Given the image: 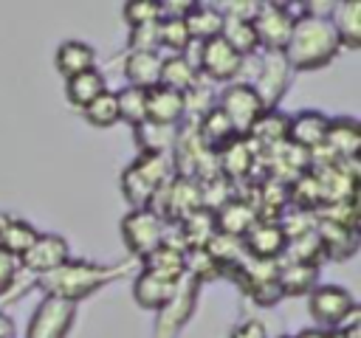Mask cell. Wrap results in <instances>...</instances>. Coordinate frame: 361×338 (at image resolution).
Instances as JSON below:
<instances>
[{
	"label": "cell",
	"mask_w": 361,
	"mask_h": 338,
	"mask_svg": "<svg viewBox=\"0 0 361 338\" xmlns=\"http://www.w3.org/2000/svg\"><path fill=\"white\" fill-rule=\"evenodd\" d=\"M338 51L341 45H338L330 17L302 14L296 17L290 28L282 56L290 65V70H319V68H327L338 56Z\"/></svg>",
	"instance_id": "1"
},
{
	"label": "cell",
	"mask_w": 361,
	"mask_h": 338,
	"mask_svg": "<svg viewBox=\"0 0 361 338\" xmlns=\"http://www.w3.org/2000/svg\"><path fill=\"white\" fill-rule=\"evenodd\" d=\"M121 276H124V268L96 265V262H87V259H68L56 270H51L45 276H37V284L51 299L79 304L82 299L99 293L104 284H110Z\"/></svg>",
	"instance_id": "2"
},
{
	"label": "cell",
	"mask_w": 361,
	"mask_h": 338,
	"mask_svg": "<svg viewBox=\"0 0 361 338\" xmlns=\"http://www.w3.org/2000/svg\"><path fill=\"white\" fill-rule=\"evenodd\" d=\"M175 177L169 155H138L121 172V194L130 208H149L152 197Z\"/></svg>",
	"instance_id": "3"
},
{
	"label": "cell",
	"mask_w": 361,
	"mask_h": 338,
	"mask_svg": "<svg viewBox=\"0 0 361 338\" xmlns=\"http://www.w3.org/2000/svg\"><path fill=\"white\" fill-rule=\"evenodd\" d=\"M214 104L228 118L234 135H248V130L254 127V121L265 113L259 96L254 93V87L248 82H231L228 87H223L214 96Z\"/></svg>",
	"instance_id": "4"
},
{
	"label": "cell",
	"mask_w": 361,
	"mask_h": 338,
	"mask_svg": "<svg viewBox=\"0 0 361 338\" xmlns=\"http://www.w3.org/2000/svg\"><path fill=\"white\" fill-rule=\"evenodd\" d=\"M192 48H195L192 62H195L197 73L212 82H234L245 65V59L223 37H214L206 42H192Z\"/></svg>",
	"instance_id": "5"
},
{
	"label": "cell",
	"mask_w": 361,
	"mask_h": 338,
	"mask_svg": "<svg viewBox=\"0 0 361 338\" xmlns=\"http://www.w3.org/2000/svg\"><path fill=\"white\" fill-rule=\"evenodd\" d=\"M166 228L169 225L152 208H130L121 220V239H124L127 251L135 259H141L144 254H149L155 245L164 242Z\"/></svg>",
	"instance_id": "6"
},
{
	"label": "cell",
	"mask_w": 361,
	"mask_h": 338,
	"mask_svg": "<svg viewBox=\"0 0 361 338\" xmlns=\"http://www.w3.org/2000/svg\"><path fill=\"white\" fill-rule=\"evenodd\" d=\"M296 17L288 11L285 3H259L254 17H251V28L257 37V48L259 51H279L285 48L290 28H293Z\"/></svg>",
	"instance_id": "7"
},
{
	"label": "cell",
	"mask_w": 361,
	"mask_h": 338,
	"mask_svg": "<svg viewBox=\"0 0 361 338\" xmlns=\"http://www.w3.org/2000/svg\"><path fill=\"white\" fill-rule=\"evenodd\" d=\"M73 321H76V304L42 296V301L34 307L28 318L23 338H68Z\"/></svg>",
	"instance_id": "8"
},
{
	"label": "cell",
	"mask_w": 361,
	"mask_h": 338,
	"mask_svg": "<svg viewBox=\"0 0 361 338\" xmlns=\"http://www.w3.org/2000/svg\"><path fill=\"white\" fill-rule=\"evenodd\" d=\"M290 65L285 62V56L279 51H262L259 56V70H257V79H254V93L259 96L262 107L265 110H276L282 96L288 93V84H290Z\"/></svg>",
	"instance_id": "9"
},
{
	"label": "cell",
	"mask_w": 361,
	"mask_h": 338,
	"mask_svg": "<svg viewBox=\"0 0 361 338\" xmlns=\"http://www.w3.org/2000/svg\"><path fill=\"white\" fill-rule=\"evenodd\" d=\"M353 307H355V299L341 284H316L307 293V310L313 321L322 324L324 330H336Z\"/></svg>",
	"instance_id": "10"
},
{
	"label": "cell",
	"mask_w": 361,
	"mask_h": 338,
	"mask_svg": "<svg viewBox=\"0 0 361 338\" xmlns=\"http://www.w3.org/2000/svg\"><path fill=\"white\" fill-rule=\"evenodd\" d=\"M197 304V282L192 276H183L172 293V299L158 310L155 321V338H175L180 327L189 321L192 310Z\"/></svg>",
	"instance_id": "11"
},
{
	"label": "cell",
	"mask_w": 361,
	"mask_h": 338,
	"mask_svg": "<svg viewBox=\"0 0 361 338\" xmlns=\"http://www.w3.org/2000/svg\"><path fill=\"white\" fill-rule=\"evenodd\" d=\"M71 259V245L65 237L59 234H37V239L25 248V254L17 259L23 270L34 273V276H45L51 270H56L59 265H65Z\"/></svg>",
	"instance_id": "12"
},
{
	"label": "cell",
	"mask_w": 361,
	"mask_h": 338,
	"mask_svg": "<svg viewBox=\"0 0 361 338\" xmlns=\"http://www.w3.org/2000/svg\"><path fill=\"white\" fill-rule=\"evenodd\" d=\"M288 245V237L282 231L279 220H257L248 234L243 237V251L251 259H265V262H276L282 256Z\"/></svg>",
	"instance_id": "13"
},
{
	"label": "cell",
	"mask_w": 361,
	"mask_h": 338,
	"mask_svg": "<svg viewBox=\"0 0 361 338\" xmlns=\"http://www.w3.org/2000/svg\"><path fill=\"white\" fill-rule=\"evenodd\" d=\"M327 124L330 118L322 110H299L296 115H288V144L305 149V152H316L324 144L327 135Z\"/></svg>",
	"instance_id": "14"
},
{
	"label": "cell",
	"mask_w": 361,
	"mask_h": 338,
	"mask_svg": "<svg viewBox=\"0 0 361 338\" xmlns=\"http://www.w3.org/2000/svg\"><path fill=\"white\" fill-rule=\"evenodd\" d=\"M141 270L152 273L164 282H180L186 276V251L178 248L175 242L164 239L161 245H155L149 254L141 256Z\"/></svg>",
	"instance_id": "15"
},
{
	"label": "cell",
	"mask_w": 361,
	"mask_h": 338,
	"mask_svg": "<svg viewBox=\"0 0 361 338\" xmlns=\"http://www.w3.org/2000/svg\"><path fill=\"white\" fill-rule=\"evenodd\" d=\"M322 149H327L330 158H336V161H355V155L361 149V124L350 115L330 118Z\"/></svg>",
	"instance_id": "16"
},
{
	"label": "cell",
	"mask_w": 361,
	"mask_h": 338,
	"mask_svg": "<svg viewBox=\"0 0 361 338\" xmlns=\"http://www.w3.org/2000/svg\"><path fill=\"white\" fill-rule=\"evenodd\" d=\"M259 149L245 138V135H234L223 149H217V166L220 175L231 183V180H243L251 175L254 161H257Z\"/></svg>",
	"instance_id": "17"
},
{
	"label": "cell",
	"mask_w": 361,
	"mask_h": 338,
	"mask_svg": "<svg viewBox=\"0 0 361 338\" xmlns=\"http://www.w3.org/2000/svg\"><path fill=\"white\" fill-rule=\"evenodd\" d=\"M257 220H259L257 208L245 197H228L220 208H214L217 234H226V237H234V239H243Z\"/></svg>",
	"instance_id": "18"
},
{
	"label": "cell",
	"mask_w": 361,
	"mask_h": 338,
	"mask_svg": "<svg viewBox=\"0 0 361 338\" xmlns=\"http://www.w3.org/2000/svg\"><path fill=\"white\" fill-rule=\"evenodd\" d=\"M147 121L164 124V127H180L186 121V107L183 96L169 90V87H149L147 90Z\"/></svg>",
	"instance_id": "19"
},
{
	"label": "cell",
	"mask_w": 361,
	"mask_h": 338,
	"mask_svg": "<svg viewBox=\"0 0 361 338\" xmlns=\"http://www.w3.org/2000/svg\"><path fill=\"white\" fill-rule=\"evenodd\" d=\"M172 228H175V234H178L183 251H203V248L212 242V237L217 234L214 211L197 208V211H192L189 217H183L180 223H175Z\"/></svg>",
	"instance_id": "20"
},
{
	"label": "cell",
	"mask_w": 361,
	"mask_h": 338,
	"mask_svg": "<svg viewBox=\"0 0 361 338\" xmlns=\"http://www.w3.org/2000/svg\"><path fill=\"white\" fill-rule=\"evenodd\" d=\"M161 87H169L175 93H189L195 84H200V73L195 68V62L186 54H169L161 56V76H158Z\"/></svg>",
	"instance_id": "21"
},
{
	"label": "cell",
	"mask_w": 361,
	"mask_h": 338,
	"mask_svg": "<svg viewBox=\"0 0 361 338\" xmlns=\"http://www.w3.org/2000/svg\"><path fill=\"white\" fill-rule=\"evenodd\" d=\"M183 23H186V31H189V39L192 42H206V39H214L223 34V11L212 3H192L189 11L183 14Z\"/></svg>",
	"instance_id": "22"
},
{
	"label": "cell",
	"mask_w": 361,
	"mask_h": 338,
	"mask_svg": "<svg viewBox=\"0 0 361 338\" xmlns=\"http://www.w3.org/2000/svg\"><path fill=\"white\" fill-rule=\"evenodd\" d=\"M54 65L62 79H71V76H79V73L96 68V51L82 39H65V42H59V48L54 54Z\"/></svg>",
	"instance_id": "23"
},
{
	"label": "cell",
	"mask_w": 361,
	"mask_h": 338,
	"mask_svg": "<svg viewBox=\"0 0 361 338\" xmlns=\"http://www.w3.org/2000/svg\"><path fill=\"white\" fill-rule=\"evenodd\" d=\"M245 138H248L259 152H262V149H276V146L288 144V115L279 113V110H265V113L254 121V127L248 130Z\"/></svg>",
	"instance_id": "24"
},
{
	"label": "cell",
	"mask_w": 361,
	"mask_h": 338,
	"mask_svg": "<svg viewBox=\"0 0 361 338\" xmlns=\"http://www.w3.org/2000/svg\"><path fill=\"white\" fill-rule=\"evenodd\" d=\"M124 76H127V84L133 87H141V90L155 87L161 76V54L158 51H127Z\"/></svg>",
	"instance_id": "25"
},
{
	"label": "cell",
	"mask_w": 361,
	"mask_h": 338,
	"mask_svg": "<svg viewBox=\"0 0 361 338\" xmlns=\"http://www.w3.org/2000/svg\"><path fill=\"white\" fill-rule=\"evenodd\" d=\"M330 23H333V31H336L341 48L361 45V3H355V0L333 3Z\"/></svg>",
	"instance_id": "26"
},
{
	"label": "cell",
	"mask_w": 361,
	"mask_h": 338,
	"mask_svg": "<svg viewBox=\"0 0 361 338\" xmlns=\"http://www.w3.org/2000/svg\"><path fill=\"white\" fill-rule=\"evenodd\" d=\"M316 237H319L322 254L333 256V259H347L355 251V242H358L355 228L338 225V223H330V220H319L316 223Z\"/></svg>",
	"instance_id": "27"
},
{
	"label": "cell",
	"mask_w": 361,
	"mask_h": 338,
	"mask_svg": "<svg viewBox=\"0 0 361 338\" xmlns=\"http://www.w3.org/2000/svg\"><path fill=\"white\" fill-rule=\"evenodd\" d=\"M282 296H307L319 282V265L313 262H285L276 270Z\"/></svg>",
	"instance_id": "28"
},
{
	"label": "cell",
	"mask_w": 361,
	"mask_h": 338,
	"mask_svg": "<svg viewBox=\"0 0 361 338\" xmlns=\"http://www.w3.org/2000/svg\"><path fill=\"white\" fill-rule=\"evenodd\" d=\"M37 234L39 231L28 220H23L17 214H8V211L0 214V248L6 254H11V256L20 259L25 254V248L37 239Z\"/></svg>",
	"instance_id": "29"
},
{
	"label": "cell",
	"mask_w": 361,
	"mask_h": 338,
	"mask_svg": "<svg viewBox=\"0 0 361 338\" xmlns=\"http://www.w3.org/2000/svg\"><path fill=\"white\" fill-rule=\"evenodd\" d=\"M175 287H178V282H164V279H158V276L141 270V273L135 276V282H133V299H135L138 307L158 313V310L172 299Z\"/></svg>",
	"instance_id": "30"
},
{
	"label": "cell",
	"mask_w": 361,
	"mask_h": 338,
	"mask_svg": "<svg viewBox=\"0 0 361 338\" xmlns=\"http://www.w3.org/2000/svg\"><path fill=\"white\" fill-rule=\"evenodd\" d=\"M178 130L180 127H164V124L144 121V124H138L133 130V138H135L141 155H172Z\"/></svg>",
	"instance_id": "31"
},
{
	"label": "cell",
	"mask_w": 361,
	"mask_h": 338,
	"mask_svg": "<svg viewBox=\"0 0 361 338\" xmlns=\"http://www.w3.org/2000/svg\"><path fill=\"white\" fill-rule=\"evenodd\" d=\"M107 90V82H104V73L99 68L93 70H85L79 76H71L65 79V99L73 104V107H87L96 96H102Z\"/></svg>",
	"instance_id": "32"
},
{
	"label": "cell",
	"mask_w": 361,
	"mask_h": 338,
	"mask_svg": "<svg viewBox=\"0 0 361 338\" xmlns=\"http://www.w3.org/2000/svg\"><path fill=\"white\" fill-rule=\"evenodd\" d=\"M226 23H223V39L243 56V59H251L259 48H257V37H254V28H251V20H243V17H228L223 14Z\"/></svg>",
	"instance_id": "33"
},
{
	"label": "cell",
	"mask_w": 361,
	"mask_h": 338,
	"mask_svg": "<svg viewBox=\"0 0 361 338\" xmlns=\"http://www.w3.org/2000/svg\"><path fill=\"white\" fill-rule=\"evenodd\" d=\"M116 101H118V121L130 124L133 130L147 121V90L127 84L116 90Z\"/></svg>",
	"instance_id": "34"
},
{
	"label": "cell",
	"mask_w": 361,
	"mask_h": 338,
	"mask_svg": "<svg viewBox=\"0 0 361 338\" xmlns=\"http://www.w3.org/2000/svg\"><path fill=\"white\" fill-rule=\"evenodd\" d=\"M82 115L90 127H99V130H107L113 124H118V101H116V90H104L102 96H96L87 107H82Z\"/></svg>",
	"instance_id": "35"
},
{
	"label": "cell",
	"mask_w": 361,
	"mask_h": 338,
	"mask_svg": "<svg viewBox=\"0 0 361 338\" xmlns=\"http://www.w3.org/2000/svg\"><path fill=\"white\" fill-rule=\"evenodd\" d=\"M192 45L183 17H161L158 20V48H169V54H183Z\"/></svg>",
	"instance_id": "36"
},
{
	"label": "cell",
	"mask_w": 361,
	"mask_h": 338,
	"mask_svg": "<svg viewBox=\"0 0 361 338\" xmlns=\"http://www.w3.org/2000/svg\"><path fill=\"white\" fill-rule=\"evenodd\" d=\"M121 17L130 28H141V25H152L161 20V3H149V0H135V3H124Z\"/></svg>",
	"instance_id": "37"
},
{
	"label": "cell",
	"mask_w": 361,
	"mask_h": 338,
	"mask_svg": "<svg viewBox=\"0 0 361 338\" xmlns=\"http://www.w3.org/2000/svg\"><path fill=\"white\" fill-rule=\"evenodd\" d=\"M17 273H20L17 256H11L0 248V296H6V290H11V284L17 282Z\"/></svg>",
	"instance_id": "38"
},
{
	"label": "cell",
	"mask_w": 361,
	"mask_h": 338,
	"mask_svg": "<svg viewBox=\"0 0 361 338\" xmlns=\"http://www.w3.org/2000/svg\"><path fill=\"white\" fill-rule=\"evenodd\" d=\"M228 338H268V330H265V324H262V321L248 318V321L237 324V327H234V332H231Z\"/></svg>",
	"instance_id": "39"
},
{
	"label": "cell",
	"mask_w": 361,
	"mask_h": 338,
	"mask_svg": "<svg viewBox=\"0 0 361 338\" xmlns=\"http://www.w3.org/2000/svg\"><path fill=\"white\" fill-rule=\"evenodd\" d=\"M0 338H17V327H14V318L0 313Z\"/></svg>",
	"instance_id": "40"
},
{
	"label": "cell",
	"mask_w": 361,
	"mask_h": 338,
	"mask_svg": "<svg viewBox=\"0 0 361 338\" xmlns=\"http://www.w3.org/2000/svg\"><path fill=\"white\" fill-rule=\"evenodd\" d=\"M324 335V330L322 327H307V330H302L299 335H293V338H322Z\"/></svg>",
	"instance_id": "41"
},
{
	"label": "cell",
	"mask_w": 361,
	"mask_h": 338,
	"mask_svg": "<svg viewBox=\"0 0 361 338\" xmlns=\"http://www.w3.org/2000/svg\"><path fill=\"white\" fill-rule=\"evenodd\" d=\"M322 338H347V335H344L341 330H324V335H322Z\"/></svg>",
	"instance_id": "42"
},
{
	"label": "cell",
	"mask_w": 361,
	"mask_h": 338,
	"mask_svg": "<svg viewBox=\"0 0 361 338\" xmlns=\"http://www.w3.org/2000/svg\"><path fill=\"white\" fill-rule=\"evenodd\" d=\"M276 338H293V335H276Z\"/></svg>",
	"instance_id": "43"
}]
</instances>
